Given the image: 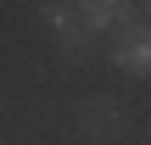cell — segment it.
Returning a JSON list of instances; mask_svg holds the SVG:
<instances>
[{
    "mask_svg": "<svg viewBox=\"0 0 151 145\" xmlns=\"http://www.w3.org/2000/svg\"><path fill=\"white\" fill-rule=\"evenodd\" d=\"M140 11H146V28H151V6H140Z\"/></svg>",
    "mask_w": 151,
    "mask_h": 145,
    "instance_id": "5b68a950",
    "label": "cell"
},
{
    "mask_svg": "<svg viewBox=\"0 0 151 145\" xmlns=\"http://www.w3.org/2000/svg\"><path fill=\"white\" fill-rule=\"evenodd\" d=\"M123 123H129V117H123V101H118V95H90V101L78 106V134L90 145H112L123 134Z\"/></svg>",
    "mask_w": 151,
    "mask_h": 145,
    "instance_id": "6da1fadb",
    "label": "cell"
},
{
    "mask_svg": "<svg viewBox=\"0 0 151 145\" xmlns=\"http://www.w3.org/2000/svg\"><path fill=\"white\" fill-rule=\"evenodd\" d=\"M78 11H84L90 34H123V28L134 22V6H129V0H84Z\"/></svg>",
    "mask_w": 151,
    "mask_h": 145,
    "instance_id": "277c9868",
    "label": "cell"
},
{
    "mask_svg": "<svg viewBox=\"0 0 151 145\" xmlns=\"http://www.w3.org/2000/svg\"><path fill=\"white\" fill-rule=\"evenodd\" d=\"M45 28L56 34V45H62V56H67V61H78V56L95 45V34H90L84 11H78V6H62V0H56V6H45Z\"/></svg>",
    "mask_w": 151,
    "mask_h": 145,
    "instance_id": "7a4b0ae2",
    "label": "cell"
},
{
    "mask_svg": "<svg viewBox=\"0 0 151 145\" xmlns=\"http://www.w3.org/2000/svg\"><path fill=\"white\" fill-rule=\"evenodd\" d=\"M112 67L134 73V78H151V28L146 22H129L123 34H112Z\"/></svg>",
    "mask_w": 151,
    "mask_h": 145,
    "instance_id": "3957f363",
    "label": "cell"
}]
</instances>
